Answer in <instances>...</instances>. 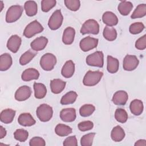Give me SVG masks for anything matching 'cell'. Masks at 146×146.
I'll use <instances>...</instances> for the list:
<instances>
[{"instance_id":"12","label":"cell","mask_w":146,"mask_h":146,"mask_svg":"<svg viewBox=\"0 0 146 146\" xmlns=\"http://www.w3.org/2000/svg\"><path fill=\"white\" fill-rule=\"evenodd\" d=\"M22 39L17 35H13L8 39L7 42V48L13 53H16L21 44Z\"/></svg>"},{"instance_id":"4","label":"cell","mask_w":146,"mask_h":146,"mask_svg":"<svg viewBox=\"0 0 146 146\" xmlns=\"http://www.w3.org/2000/svg\"><path fill=\"white\" fill-rule=\"evenodd\" d=\"M99 33V25L98 22L92 19L87 20L82 25L80 33L83 35L86 34H98Z\"/></svg>"},{"instance_id":"15","label":"cell","mask_w":146,"mask_h":146,"mask_svg":"<svg viewBox=\"0 0 146 146\" xmlns=\"http://www.w3.org/2000/svg\"><path fill=\"white\" fill-rule=\"evenodd\" d=\"M48 43V39L44 36H40L35 39L30 44L31 48L35 51L43 50Z\"/></svg>"},{"instance_id":"20","label":"cell","mask_w":146,"mask_h":146,"mask_svg":"<svg viewBox=\"0 0 146 146\" xmlns=\"http://www.w3.org/2000/svg\"><path fill=\"white\" fill-rule=\"evenodd\" d=\"M66 82L60 79H54L50 82L51 92L55 94L60 93L65 88Z\"/></svg>"},{"instance_id":"40","label":"cell","mask_w":146,"mask_h":146,"mask_svg":"<svg viewBox=\"0 0 146 146\" xmlns=\"http://www.w3.org/2000/svg\"><path fill=\"white\" fill-rule=\"evenodd\" d=\"M56 5L55 0H42L41 1V9L43 12H48Z\"/></svg>"},{"instance_id":"7","label":"cell","mask_w":146,"mask_h":146,"mask_svg":"<svg viewBox=\"0 0 146 146\" xmlns=\"http://www.w3.org/2000/svg\"><path fill=\"white\" fill-rule=\"evenodd\" d=\"M56 63L55 56L51 53H46L40 58V65L42 68L45 71L52 70Z\"/></svg>"},{"instance_id":"2","label":"cell","mask_w":146,"mask_h":146,"mask_svg":"<svg viewBox=\"0 0 146 146\" xmlns=\"http://www.w3.org/2000/svg\"><path fill=\"white\" fill-rule=\"evenodd\" d=\"M36 113L39 120L42 122L49 121L53 115V110L51 106L47 104H42L38 107Z\"/></svg>"},{"instance_id":"16","label":"cell","mask_w":146,"mask_h":146,"mask_svg":"<svg viewBox=\"0 0 146 146\" xmlns=\"http://www.w3.org/2000/svg\"><path fill=\"white\" fill-rule=\"evenodd\" d=\"M18 123L24 127H30L35 124V120L30 113H22L18 119Z\"/></svg>"},{"instance_id":"48","label":"cell","mask_w":146,"mask_h":146,"mask_svg":"<svg viewBox=\"0 0 146 146\" xmlns=\"http://www.w3.org/2000/svg\"><path fill=\"white\" fill-rule=\"evenodd\" d=\"M0 5L1 6V11H1L2 10V9H3V3L2 1H0Z\"/></svg>"},{"instance_id":"35","label":"cell","mask_w":146,"mask_h":146,"mask_svg":"<svg viewBox=\"0 0 146 146\" xmlns=\"http://www.w3.org/2000/svg\"><path fill=\"white\" fill-rule=\"evenodd\" d=\"M95 107L92 104H84L79 109V113L83 117H87L93 113Z\"/></svg>"},{"instance_id":"32","label":"cell","mask_w":146,"mask_h":146,"mask_svg":"<svg viewBox=\"0 0 146 146\" xmlns=\"http://www.w3.org/2000/svg\"><path fill=\"white\" fill-rule=\"evenodd\" d=\"M103 35L104 38L108 41H113L117 37V31L113 27L106 26L103 30Z\"/></svg>"},{"instance_id":"11","label":"cell","mask_w":146,"mask_h":146,"mask_svg":"<svg viewBox=\"0 0 146 146\" xmlns=\"http://www.w3.org/2000/svg\"><path fill=\"white\" fill-rule=\"evenodd\" d=\"M31 95V90L27 86H22L18 88L15 93V99L19 102L25 101L29 99Z\"/></svg>"},{"instance_id":"26","label":"cell","mask_w":146,"mask_h":146,"mask_svg":"<svg viewBox=\"0 0 146 146\" xmlns=\"http://www.w3.org/2000/svg\"><path fill=\"white\" fill-rule=\"evenodd\" d=\"M107 71L111 74L116 73L118 71L119 67V62L118 59L113 58L111 55H108L107 58Z\"/></svg>"},{"instance_id":"46","label":"cell","mask_w":146,"mask_h":146,"mask_svg":"<svg viewBox=\"0 0 146 146\" xmlns=\"http://www.w3.org/2000/svg\"><path fill=\"white\" fill-rule=\"evenodd\" d=\"M135 146H146V140L144 139H140L137 140L135 143Z\"/></svg>"},{"instance_id":"30","label":"cell","mask_w":146,"mask_h":146,"mask_svg":"<svg viewBox=\"0 0 146 146\" xmlns=\"http://www.w3.org/2000/svg\"><path fill=\"white\" fill-rule=\"evenodd\" d=\"M78 97L76 92L73 91H69L62 96L60 100V104L62 105L70 104L74 103Z\"/></svg>"},{"instance_id":"13","label":"cell","mask_w":146,"mask_h":146,"mask_svg":"<svg viewBox=\"0 0 146 146\" xmlns=\"http://www.w3.org/2000/svg\"><path fill=\"white\" fill-rule=\"evenodd\" d=\"M76 117V110L74 108H67L61 110L60 117L64 122H72Z\"/></svg>"},{"instance_id":"36","label":"cell","mask_w":146,"mask_h":146,"mask_svg":"<svg viewBox=\"0 0 146 146\" xmlns=\"http://www.w3.org/2000/svg\"><path fill=\"white\" fill-rule=\"evenodd\" d=\"M128 114L126 111L123 108H117L115 112L116 120L121 123H124L128 119Z\"/></svg>"},{"instance_id":"1","label":"cell","mask_w":146,"mask_h":146,"mask_svg":"<svg viewBox=\"0 0 146 146\" xmlns=\"http://www.w3.org/2000/svg\"><path fill=\"white\" fill-rule=\"evenodd\" d=\"M103 73L99 71H88L84 75L83 83L86 86H94L97 84L101 80Z\"/></svg>"},{"instance_id":"43","label":"cell","mask_w":146,"mask_h":146,"mask_svg":"<svg viewBox=\"0 0 146 146\" xmlns=\"http://www.w3.org/2000/svg\"><path fill=\"white\" fill-rule=\"evenodd\" d=\"M30 146H44L46 142L44 140L39 136H35L30 139L29 141Z\"/></svg>"},{"instance_id":"29","label":"cell","mask_w":146,"mask_h":146,"mask_svg":"<svg viewBox=\"0 0 146 146\" xmlns=\"http://www.w3.org/2000/svg\"><path fill=\"white\" fill-rule=\"evenodd\" d=\"M133 8V5L129 1H121L117 6V10L122 15H128Z\"/></svg>"},{"instance_id":"18","label":"cell","mask_w":146,"mask_h":146,"mask_svg":"<svg viewBox=\"0 0 146 146\" xmlns=\"http://www.w3.org/2000/svg\"><path fill=\"white\" fill-rule=\"evenodd\" d=\"M74 71L75 64L71 60H67L63 65L61 70V74L63 77L66 78H70L74 75Z\"/></svg>"},{"instance_id":"21","label":"cell","mask_w":146,"mask_h":146,"mask_svg":"<svg viewBox=\"0 0 146 146\" xmlns=\"http://www.w3.org/2000/svg\"><path fill=\"white\" fill-rule=\"evenodd\" d=\"M75 35V29L71 27H68L63 31L62 41L65 44H71L74 40Z\"/></svg>"},{"instance_id":"45","label":"cell","mask_w":146,"mask_h":146,"mask_svg":"<svg viewBox=\"0 0 146 146\" xmlns=\"http://www.w3.org/2000/svg\"><path fill=\"white\" fill-rule=\"evenodd\" d=\"M64 146H77L78 141L75 136H71L67 137L63 141V143Z\"/></svg>"},{"instance_id":"3","label":"cell","mask_w":146,"mask_h":146,"mask_svg":"<svg viewBox=\"0 0 146 146\" xmlns=\"http://www.w3.org/2000/svg\"><path fill=\"white\" fill-rule=\"evenodd\" d=\"M23 9L20 5H13L10 7L6 14V21L7 23H13L17 21L21 17Z\"/></svg>"},{"instance_id":"42","label":"cell","mask_w":146,"mask_h":146,"mask_svg":"<svg viewBox=\"0 0 146 146\" xmlns=\"http://www.w3.org/2000/svg\"><path fill=\"white\" fill-rule=\"evenodd\" d=\"M78 127L79 129L81 131H87L90 129H92L94 127V124L91 121L87 120V121H83L80 122L78 125Z\"/></svg>"},{"instance_id":"9","label":"cell","mask_w":146,"mask_h":146,"mask_svg":"<svg viewBox=\"0 0 146 146\" xmlns=\"http://www.w3.org/2000/svg\"><path fill=\"white\" fill-rule=\"evenodd\" d=\"M98 41V39L92 38L90 36L85 37L80 42V48L84 52L88 51L97 47Z\"/></svg>"},{"instance_id":"38","label":"cell","mask_w":146,"mask_h":146,"mask_svg":"<svg viewBox=\"0 0 146 146\" xmlns=\"http://www.w3.org/2000/svg\"><path fill=\"white\" fill-rule=\"evenodd\" d=\"M95 133H89L83 135L80 139V144L82 146H91L92 144Z\"/></svg>"},{"instance_id":"8","label":"cell","mask_w":146,"mask_h":146,"mask_svg":"<svg viewBox=\"0 0 146 146\" xmlns=\"http://www.w3.org/2000/svg\"><path fill=\"white\" fill-rule=\"evenodd\" d=\"M63 20V17L60 10H57L50 17L48 22V26L52 30H57L61 26Z\"/></svg>"},{"instance_id":"23","label":"cell","mask_w":146,"mask_h":146,"mask_svg":"<svg viewBox=\"0 0 146 146\" xmlns=\"http://www.w3.org/2000/svg\"><path fill=\"white\" fill-rule=\"evenodd\" d=\"M13 60L11 55L8 53H4L0 56V70H7L12 65Z\"/></svg>"},{"instance_id":"34","label":"cell","mask_w":146,"mask_h":146,"mask_svg":"<svg viewBox=\"0 0 146 146\" xmlns=\"http://www.w3.org/2000/svg\"><path fill=\"white\" fill-rule=\"evenodd\" d=\"M36 55L35 52L28 50L23 54L19 58V63L22 66L26 65L29 63Z\"/></svg>"},{"instance_id":"37","label":"cell","mask_w":146,"mask_h":146,"mask_svg":"<svg viewBox=\"0 0 146 146\" xmlns=\"http://www.w3.org/2000/svg\"><path fill=\"white\" fill-rule=\"evenodd\" d=\"M29 132L24 129H18L14 133L15 139L20 141L25 142L28 138Z\"/></svg>"},{"instance_id":"33","label":"cell","mask_w":146,"mask_h":146,"mask_svg":"<svg viewBox=\"0 0 146 146\" xmlns=\"http://www.w3.org/2000/svg\"><path fill=\"white\" fill-rule=\"evenodd\" d=\"M146 15V5L144 3L139 5L133 12L131 17L132 19H136L144 17Z\"/></svg>"},{"instance_id":"19","label":"cell","mask_w":146,"mask_h":146,"mask_svg":"<svg viewBox=\"0 0 146 146\" xmlns=\"http://www.w3.org/2000/svg\"><path fill=\"white\" fill-rule=\"evenodd\" d=\"M102 20L103 22L109 27L115 26L118 23L117 16L111 11L105 12L102 15Z\"/></svg>"},{"instance_id":"10","label":"cell","mask_w":146,"mask_h":146,"mask_svg":"<svg viewBox=\"0 0 146 146\" xmlns=\"http://www.w3.org/2000/svg\"><path fill=\"white\" fill-rule=\"evenodd\" d=\"M139 63V59L135 55H127L124 58L123 67L124 70L131 71L136 69Z\"/></svg>"},{"instance_id":"17","label":"cell","mask_w":146,"mask_h":146,"mask_svg":"<svg viewBox=\"0 0 146 146\" xmlns=\"http://www.w3.org/2000/svg\"><path fill=\"white\" fill-rule=\"evenodd\" d=\"M39 76V71L33 68H29L25 70L21 75L22 79L25 82H29L32 80L38 79Z\"/></svg>"},{"instance_id":"25","label":"cell","mask_w":146,"mask_h":146,"mask_svg":"<svg viewBox=\"0 0 146 146\" xmlns=\"http://www.w3.org/2000/svg\"><path fill=\"white\" fill-rule=\"evenodd\" d=\"M111 137L113 141L115 142H120L125 137V132L124 129L119 125H116L111 131Z\"/></svg>"},{"instance_id":"39","label":"cell","mask_w":146,"mask_h":146,"mask_svg":"<svg viewBox=\"0 0 146 146\" xmlns=\"http://www.w3.org/2000/svg\"><path fill=\"white\" fill-rule=\"evenodd\" d=\"M145 28L144 24L141 22H135L131 24L129 28L130 33L132 34H137L140 33Z\"/></svg>"},{"instance_id":"14","label":"cell","mask_w":146,"mask_h":146,"mask_svg":"<svg viewBox=\"0 0 146 146\" xmlns=\"http://www.w3.org/2000/svg\"><path fill=\"white\" fill-rule=\"evenodd\" d=\"M128 99V94L123 90L116 91L113 95L112 101L117 106H124L126 104Z\"/></svg>"},{"instance_id":"31","label":"cell","mask_w":146,"mask_h":146,"mask_svg":"<svg viewBox=\"0 0 146 146\" xmlns=\"http://www.w3.org/2000/svg\"><path fill=\"white\" fill-rule=\"evenodd\" d=\"M72 131L70 127L63 124H58L55 128V132L59 136H66L71 133Z\"/></svg>"},{"instance_id":"27","label":"cell","mask_w":146,"mask_h":146,"mask_svg":"<svg viewBox=\"0 0 146 146\" xmlns=\"http://www.w3.org/2000/svg\"><path fill=\"white\" fill-rule=\"evenodd\" d=\"M24 9L27 16H34L36 14L38 11L37 3L34 1H26L24 5Z\"/></svg>"},{"instance_id":"41","label":"cell","mask_w":146,"mask_h":146,"mask_svg":"<svg viewBox=\"0 0 146 146\" xmlns=\"http://www.w3.org/2000/svg\"><path fill=\"white\" fill-rule=\"evenodd\" d=\"M66 6L71 11H77L80 6V2L79 0H65Z\"/></svg>"},{"instance_id":"22","label":"cell","mask_w":146,"mask_h":146,"mask_svg":"<svg viewBox=\"0 0 146 146\" xmlns=\"http://www.w3.org/2000/svg\"><path fill=\"white\" fill-rule=\"evenodd\" d=\"M15 115V111L12 109H5L3 110L0 115L1 121L5 124L11 123Z\"/></svg>"},{"instance_id":"5","label":"cell","mask_w":146,"mask_h":146,"mask_svg":"<svg viewBox=\"0 0 146 146\" xmlns=\"http://www.w3.org/2000/svg\"><path fill=\"white\" fill-rule=\"evenodd\" d=\"M86 63L90 66L103 67L104 64V55L102 51H96L86 58Z\"/></svg>"},{"instance_id":"24","label":"cell","mask_w":146,"mask_h":146,"mask_svg":"<svg viewBox=\"0 0 146 146\" xmlns=\"http://www.w3.org/2000/svg\"><path fill=\"white\" fill-rule=\"evenodd\" d=\"M129 109L131 113L134 115H140L143 111V103L140 100L135 99L131 102L129 105Z\"/></svg>"},{"instance_id":"47","label":"cell","mask_w":146,"mask_h":146,"mask_svg":"<svg viewBox=\"0 0 146 146\" xmlns=\"http://www.w3.org/2000/svg\"><path fill=\"white\" fill-rule=\"evenodd\" d=\"M6 130L2 125L0 126V139L3 138L6 135Z\"/></svg>"},{"instance_id":"28","label":"cell","mask_w":146,"mask_h":146,"mask_svg":"<svg viewBox=\"0 0 146 146\" xmlns=\"http://www.w3.org/2000/svg\"><path fill=\"white\" fill-rule=\"evenodd\" d=\"M34 96L36 99H42L44 98L47 94V89L44 84L40 83H34Z\"/></svg>"},{"instance_id":"44","label":"cell","mask_w":146,"mask_h":146,"mask_svg":"<svg viewBox=\"0 0 146 146\" xmlns=\"http://www.w3.org/2000/svg\"><path fill=\"white\" fill-rule=\"evenodd\" d=\"M135 47L140 50H143L146 48V35H144L139 38L135 42Z\"/></svg>"},{"instance_id":"6","label":"cell","mask_w":146,"mask_h":146,"mask_svg":"<svg viewBox=\"0 0 146 146\" xmlns=\"http://www.w3.org/2000/svg\"><path fill=\"white\" fill-rule=\"evenodd\" d=\"M43 31V27L41 24L38 21L34 20L26 26L23 31V35L27 38H30Z\"/></svg>"}]
</instances>
